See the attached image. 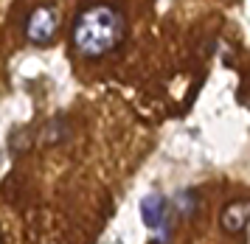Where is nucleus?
Instances as JSON below:
<instances>
[{"instance_id": "nucleus-2", "label": "nucleus", "mask_w": 250, "mask_h": 244, "mask_svg": "<svg viewBox=\"0 0 250 244\" xmlns=\"http://www.w3.org/2000/svg\"><path fill=\"white\" fill-rule=\"evenodd\" d=\"M59 9L57 6H51V3H42V6H37L31 14H28V20H25V40L31 45H48L59 31Z\"/></svg>"}, {"instance_id": "nucleus-1", "label": "nucleus", "mask_w": 250, "mask_h": 244, "mask_svg": "<svg viewBox=\"0 0 250 244\" xmlns=\"http://www.w3.org/2000/svg\"><path fill=\"white\" fill-rule=\"evenodd\" d=\"M126 37V20L124 14L110 6V3H93L79 11L73 22V48L84 59H102L113 54Z\"/></svg>"}, {"instance_id": "nucleus-4", "label": "nucleus", "mask_w": 250, "mask_h": 244, "mask_svg": "<svg viewBox=\"0 0 250 244\" xmlns=\"http://www.w3.org/2000/svg\"><path fill=\"white\" fill-rule=\"evenodd\" d=\"M163 211H166V200L160 194H149L141 200V216L146 227H160L163 224Z\"/></svg>"}, {"instance_id": "nucleus-3", "label": "nucleus", "mask_w": 250, "mask_h": 244, "mask_svg": "<svg viewBox=\"0 0 250 244\" xmlns=\"http://www.w3.org/2000/svg\"><path fill=\"white\" fill-rule=\"evenodd\" d=\"M250 224V200H236L225 205L219 213V227L225 233H242Z\"/></svg>"}, {"instance_id": "nucleus-5", "label": "nucleus", "mask_w": 250, "mask_h": 244, "mask_svg": "<svg viewBox=\"0 0 250 244\" xmlns=\"http://www.w3.org/2000/svg\"><path fill=\"white\" fill-rule=\"evenodd\" d=\"M177 208H180L183 213H191V208H194V191H186V194L177 197Z\"/></svg>"}]
</instances>
